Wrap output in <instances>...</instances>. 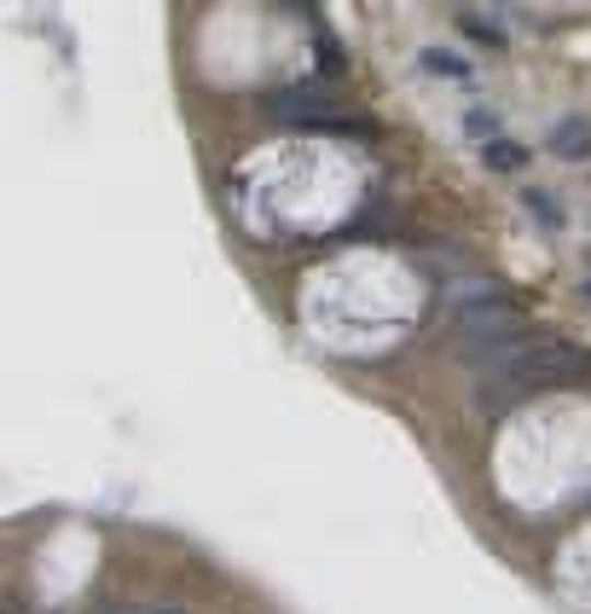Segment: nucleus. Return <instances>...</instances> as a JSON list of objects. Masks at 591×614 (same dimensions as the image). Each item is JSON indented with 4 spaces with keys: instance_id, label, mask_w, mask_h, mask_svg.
I'll return each mask as SVG.
<instances>
[{
    "instance_id": "f257e3e1",
    "label": "nucleus",
    "mask_w": 591,
    "mask_h": 614,
    "mask_svg": "<svg viewBox=\"0 0 591 614\" xmlns=\"http://www.w3.org/2000/svg\"><path fill=\"white\" fill-rule=\"evenodd\" d=\"M586 372H591L586 354H575L568 342L539 337L522 360H511L504 372H487V377H481L476 406H481V412H511L516 400L539 395V388H557V383H575V377H586Z\"/></svg>"
},
{
    "instance_id": "9d476101",
    "label": "nucleus",
    "mask_w": 591,
    "mask_h": 614,
    "mask_svg": "<svg viewBox=\"0 0 591 614\" xmlns=\"http://www.w3.org/2000/svg\"><path fill=\"white\" fill-rule=\"evenodd\" d=\"M586 296H591V284H586Z\"/></svg>"
},
{
    "instance_id": "0eeeda50",
    "label": "nucleus",
    "mask_w": 591,
    "mask_h": 614,
    "mask_svg": "<svg viewBox=\"0 0 591 614\" xmlns=\"http://www.w3.org/2000/svg\"><path fill=\"white\" fill-rule=\"evenodd\" d=\"M464 128H470L476 139H487V146H493V139H499V111H470V116H464Z\"/></svg>"
},
{
    "instance_id": "20e7f679",
    "label": "nucleus",
    "mask_w": 591,
    "mask_h": 614,
    "mask_svg": "<svg viewBox=\"0 0 591 614\" xmlns=\"http://www.w3.org/2000/svg\"><path fill=\"white\" fill-rule=\"evenodd\" d=\"M481 162H487V169L511 174V169H522V162H527V151L516 146V139H493V146H481Z\"/></svg>"
},
{
    "instance_id": "7ed1b4c3",
    "label": "nucleus",
    "mask_w": 591,
    "mask_h": 614,
    "mask_svg": "<svg viewBox=\"0 0 591 614\" xmlns=\"http://www.w3.org/2000/svg\"><path fill=\"white\" fill-rule=\"evenodd\" d=\"M552 151L568 157V162H580L591 151V128H586V116H562L557 128H552Z\"/></svg>"
},
{
    "instance_id": "1a4fd4ad",
    "label": "nucleus",
    "mask_w": 591,
    "mask_h": 614,
    "mask_svg": "<svg viewBox=\"0 0 591 614\" xmlns=\"http://www.w3.org/2000/svg\"><path fill=\"white\" fill-rule=\"evenodd\" d=\"M151 614H180V609H151Z\"/></svg>"
},
{
    "instance_id": "39448f33",
    "label": "nucleus",
    "mask_w": 591,
    "mask_h": 614,
    "mask_svg": "<svg viewBox=\"0 0 591 614\" xmlns=\"http://www.w3.org/2000/svg\"><path fill=\"white\" fill-rule=\"evenodd\" d=\"M423 70H430V76H453V81L470 76V65H464L458 53H446V47H423Z\"/></svg>"
},
{
    "instance_id": "423d86ee",
    "label": "nucleus",
    "mask_w": 591,
    "mask_h": 614,
    "mask_svg": "<svg viewBox=\"0 0 591 614\" xmlns=\"http://www.w3.org/2000/svg\"><path fill=\"white\" fill-rule=\"evenodd\" d=\"M522 203H527V215H534V220H545V227H562V209H557L552 192H527Z\"/></svg>"
},
{
    "instance_id": "f03ea898",
    "label": "nucleus",
    "mask_w": 591,
    "mask_h": 614,
    "mask_svg": "<svg viewBox=\"0 0 591 614\" xmlns=\"http://www.w3.org/2000/svg\"><path fill=\"white\" fill-rule=\"evenodd\" d=\"M268 111L273 116H284V122H331V116H325V111H331V93H325V88H284V93H273L268 99ZM331 128H337V122H331Z\"/></svg>"
},
{
    "instance_id": "6e6552de",
    "label": "nucleus",
    "mask_w": 591,
    "mask_h": 614,
    "mask_svg": "<svg viewBox=\"0 0 591 614\" xmlns=\"http://www.w3.org/2000/svg\"><path fill=\"white\" fill-rule=\"evenodd\" d=\"M464 30H470L476 41H487V47H504V30H493V24H481V12H464Z\"/></svg>"
}]
</instances>
